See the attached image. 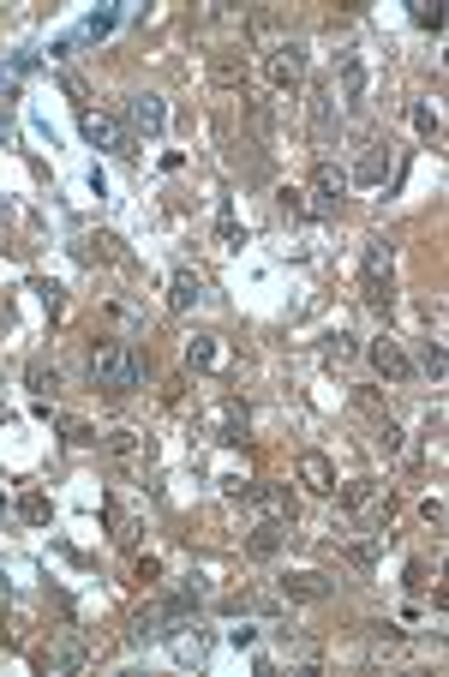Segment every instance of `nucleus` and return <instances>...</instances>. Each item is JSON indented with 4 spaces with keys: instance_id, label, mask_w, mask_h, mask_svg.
I'll return each instance as SVG.
<instances>
[{
    "instance_id": "obj_1",
    "label": "nucleus",
    "mask_w": 449,
    "mask_h": 677,
    "mask_svg": "<svg viewBox=\"0 0 449 677\" xmlns=\"http://www.w3.org/2000/svg\"><path fill=\"white\" fill-rule=\"evenodd\" d=\"M138 378H144V360H138L132 342H96V354H90V384L96 390L126 396V390H138Z\"/></svg>"
},
{
    "instance_id": "obj_2",
    "label": "nucleus",
    "mask_w": 449,
    "mask_h": 677,
    "mask_svg": "<svg viewBox=\"0 0 449 677\" xmlns=\"http://www.w3.org/2000/svg\"><path fill=\"white\" fill-rule=\"evenodd\" d=\"M300 78H306V42H300V36H282V42L270 48V84L288 90V84H300Z\"/></svg>"
},
{
    "instance_id": "obj_3",
    "label": "nucleus",
    "mask_w": 449,
    "mask_h": 677,
    "mask_svg": "<svg viewBox=\"0 0 449 677\" xmlns=\"http://www.w3.org/2000/svg\"><path fill=\"white\" fill-rule=\"evenodd\" d=\"M84 138H90L96 150L132 156V132H126V120H120V114H84Z\"/></svg>"
},
{
    "instance_id": "obj_4",
    "label": "nucleus",
    "mask_w": 449,
    "mask_h": 677,
    "mask_svg": "<svg viewBox=\"0 0 449 677\" xmlns=\"http://www.w3.org/2000/svg\"><path fill=\"white\" fill-rule=\"evenodd\" d=\"M240 504H246L252 516H264V522H288V516H294V492H288V486H246Z\"/></svg>"
},
{
    "instance_id": "obj_5",
    "label": "nucleus",
    "mask_w": 449,
    "mask_h": 677,
    "mask_svg": "<svg viewBox=\"0 0 449 677\" xmlns=\"http://www.w3.org/2000/svg\"><path fill=\"white\" fill-rule=\"evenodd\" d=\"M342 192H348V174H342V168H330V162H318V174H312V204H306V216H330V210L342 204Z\"/></svg>"
},
{
    "instance_id": "obj_6",
    "label": "nucleus",
    "mask_w": 449,
    "mask_h": 677,
    "mask_svg": "<svg viewBox=\"0 0 449 677\" xmlns=\"http://www.w3.org/2000/svg\"><path fill=\"white\" fill-rule=\"evenodd\" d=\"M126 126H132V132H144V138H156V132L168 126V102H162V96H150V90H144V96H126Z\"/></svg>"
},
{
    "instance_id": "obj_7",
    "label": "nucleus",
    "mask_w": 449,
    "mask_h": 677,
    "mask_svg": "<svg viewBox=\"0 0 449 677\" xmlns=\"http://www.w3.org/2000/svg\"><path fill=\"white\" fill-rule=\"evenodd\" d=\"M366 300L372 306H390V240H372L366 246Z\"/></svg>"
},
{
    "instance_id": "obj_8",
    "label": "nucleus",
    "mask_w": 449,
    "mask_h": 677,
    "mask_svg": "<svg viewBox=\"0 0 449 677\" xmlns=\"http://www.w3.org/2000/svg\"><path fill=\"white\" fill-rule=\"evenodd\" d=\"M306 114H312V138H318V144L330 150V144L342 138V120H336V102H330V90H312Z\"/></svg>"
},
{
    "instance_id": "obj_9",
    "label": "nucleus",
    "mask_w": 449,
    "mask_h": 677,
    "mask_svg": "<svg viewBox=\"0 0 449 677\" xmlns=\"http://www.w3.org/2000/svg\"><path fill=\"white\" fill-rule=\"evenodd\" d=\"M282 594H288V600L318 606V600H330V594H336V582H330V576H318V570H294V576H282Z\"/></svg>"
},
{
    "instance_id": "obj_10",
    "label": "nucleus",
    "mask_w": 449,
    "mask_h": 677,
    "mask_svg": "<svg viewBox=\"0 0 449 677\" xmlns=\"http://www.w3.org/2000/svg\"><path fill=\"white\" fill-rule=\"evenodd\" d=\"M294 474H300L306 492H336V468H330V456H318V450H300Z\"/></svg>"
},
{
    "instance_id": "obj_11",
    "label": "nucleus",
    "mask_w": 449,
    "mask_h": 677,
    "mask_svg": "<svg viewBox=\"0 0 449 677\" xmlns=\"http://www.w3.org/2000/svg\"><path fill=\"white\" fill-rule=\"evenodd\" d=\"M210 78H216L222 90H240V84H246V54H240V48H210Z\"/></svg>"
},
{
    "instance_id": "obj_12",
    "label": "nucleus",
    "mask_w": 449,
    "mask_h": 677,
    "mask_svg": "<svg viewBox=\"0 0 449 677\" xmlns=\"http://www.w3.org/2000/svg\"><path fill=\"white\" fill-rule=\"evenodd\" d=\"M366 354H372V366H378L384 378H396V384H402V378H414V360H408V354H402V348H396L390 336H378V342H372Z\"/></svg>"
},
{
    "instance_id": "obj_13",
    "label": "nucleus",
    "mask_w": 449,
    "mask_h": 677,
    "mask_svg": "<svg viewBox=\"0 0 449 677\" xmlns=\"http://www.w3.org/2000/svg\"><path fill=\"white\" fill-rule=\"evenodd\" d=\"M384 168H390V144L372 138V144L360 150V162H354V180H360V186H384Z\"/></svg>"
},
{
    "instance_id": "obj_14",
    "label": "nucleus",
    "mask_w": 449,
    "mask_h": 677,
    "mask_svg": "<svg viewBox=\"0 0 449 677\" xmlns=\"http://www.w3.org/2000/svg\"><path fill=\"white\" fill-rule=\"evenodd\" d=\"M336 78H342V102H366V60L360 54H336Z\"/></svg>"
},
{
    "instance_id": "obj_15",
    "label": "nucleus",
    "mask_w": 449,
    "mask_h": 677,
    "mask_svg": "<svg viewBox=\"0 0 449 677\" xmlns=\"http://www.w3.org/2000/svg\"><path fill=\"white\" fill-rule=\"evenodd\" d=\"M342 504H348L354 516H366V522H372V516L384 510V486H372V480H354V486H342Z\"/></svg>"
},
{
    "instance_id": "obj_16",
    "label": "nucleus",
    "mask_w": 449,
    "mask_h": 677,
    "mask_svg": "<svg viewBox=\"0 0 449 677\" xmlns=\"http://www.w3.org/2000/svg\"><path fill=\"white\" fill-rule=\"evenodd\" d=\"M174 660H180V666H204V660H210V636L192 630V624H180V630H174Z\"/></svg>"
},
{
    "instance_id": "obj_17",
    "label": "nucleus",
    "mask_w": 449,
    "mask_h": 677,
    "mask_svg": "<svg viewBox=\"0 0 449 677\" xmlns=\"http://www.w3.org/2000/svg\"><path fill=\"white\" fill-rule=\"evenodd\" d=\"M198 300H204V276H198V270H174V276H168V306L186 312V306H198Z\"/></svg>"
},
{
    "instance_id": "obj_18",
    "label": "nucleus",
    "mask_w": 449,
    "mask_h": 677,
    "mask_svg": "<svg viewBox=\"0 0 449 677\" xmlns=\"http://www.w3.org/2000/svg\"><path fill=\"white\" fill-rule=\"evenodd\" d=\"M210 432H216V444H240L246 438V408L240 402H222L216 420H210Z\"/></svg>"
},
{
    "instance_id": "obj_19",
    "label": "nucleus",
    "mask_w": 449,
    "mask_h": 677,
    "mask_svg": "<svg viewBox=\"0 0 449 677\" xmlns=\"http://www.w3.org/2000/svg\"><path fill=\"white\" fill-rule=\"evenodd\" d=\"M84 642H60V648H48V660H42V672H54V677H66V672H84Z\"/></svg>"
},
{
    "instance_id": "obj_20",
    "label": "nucleus",
    "mask_w": 449,
    "mask_h": 677,
    "mask_svg": "<svg viewBox=\"0 0 449 677\" xmlns=\"http://www.w3.org/2000/svg\"><path fill=\"white\" fill-rule=\"evenodd\" d=\"M186 360H192L198 372H216V366H228V348H222V336H198V342L186 348Z\"/></svg>"
},
{
    "instance_id": "obj_21",
    "label": "nucleus",
    "mask_w": 449,
    "mask_h": 677,
    "mask_svg": "<svg viewBox=\"0 0 449 677\" xmlns=\"http://www.w3.org/2000/svg\"><path fill=\"white\" fill-rule=\"evenodd\" d=\"M246 546H252V558H270V552H276V546H282V522H258V528H252V540H246Z\"/></svg>"
},
{
    "instance_id": "obj_22",
    "label": "nucleus",
    "mask_w": 449,
    "mask_h": 677,
    "mask_svg": "<svg viewBox=\"0 0 449 677\" xmlns=\"http://www.w3.org/2000/svg\"><path fill=\"white\" fill-rule=\"evenodd\" d=\"M324 360H330V366H348V360H354V336H348V330L324 336Z\"/></svg>"
},
{
    "instance_id": "obj_23",
    "label": "nucleus",
    "mask_w": 449,
    "mask_h": 677,
    "mask_svg": "<svg viewBox=\"0 0 449 677\" xmlns=\"http://www.w3.org/2000/svg\"><path fill=\"white\" fill-rule=\"evenodd\" d=\"M408 6H414V24H420V30H438V24H444V6H438V0H408Z\"/></svg>"
},
{
    "instance_id": "obj_24",
    "label": "nucleus",
    "mask_w": 449,
    "mask_h": 677,
    "mask_svg": "<svg viewBox=\"0 0 449 677\" xmlns=\"http://www.w3.org/2000/svg\"><path fill=\"white\" fill-rule=\"evenodd\" d=\"M246 114H252V132H258V138L270 144V138H276V114H270V102H252Z\"/></svg>"
},
{
    "instance_id": "obj_25",
    "label": "nucleus",
    "mask_w": 449,
    "mask_h": 677,
    "mask_svg": "<svg viewBox=\"0 0 449 677\" xmlns=\"http://www.w3.org/2000/svg\"><path fill=\"white\" fill-rule=\"evenodd\" d=\"M420 366L432 372V378H444V342L432 336V342H420Z\"/></svg>"
},
{
    "instance_id": "obj_26",
    "label": "nucleus",
    "mask_w": 449,
    "mask_h": 677,
    "mask_svg": "<svg viewBox=\"0 0 449 677\" xmlns=\"http://www.w3.org/2000/svg\"><path fill=\"white\" fill-rule=\"evenodd\" d=\"M372 558H378V540H354V546H348V564L372 570Z\"/></svg>"
},
{
    "instance_id": "obj_27",
    "label": "nucleus",
    "mask_w": 449,
    "mask_h": 677,
    "mask_svg": "<svg viewBox=\"0 0 449 677\" xmlns=\"http://www.w3.org/2000/svg\"><path fill=\"white\" fill-rule=\"evenodd\" d=\"M60 90H66V96H72V102H90V84H84V78H78V72H60Z\"/></svg>"
},
{
    "instance_id": "obj_28",
    "label": "nucleus",
    "mask_w": 449,
    "mask_h": 677,
    "mask_svg": "<svg viewBox=\"0 0 449 677\" xmlns=\"http://www.w3.org/2000/svg\"><path fill=\"white\" fill-rule=\"evenodd\" d=\"M18 516H24V522H48V498H36V492H30V498L18 504Z\"/></svg>"
},
{
    "instance_id": "obj_29",
    "label": "nucleus",
    "mask_w": 449,
    "mask_h": 677,
    "mask_svg": "<svg viewBox=\"0 0 449 677\" xmlns=\"http://www.w3.org/2000/svg\"><path fill=\"white\" fill-rule=\"evenodd\" d=\"M414 126H420V132H426V138H438V114H432V108H426V102H414Z\"/></svg>"
},
{
    "instance_id": "obj_30",
    "label": "nucleus",
    "mask_w": 449,
    "mask_h": 677,
    "mask_svg": "<svg viewBox=\"0 0 449 677\" xmlns=\"http://www.w3.org/2000/svg\"><path fill=\"white\" fill-rule=\"evenodd\" d=\"M108 30H114V12H96V18L84 24V36H108Z\"/></svg>"
},
{
    "instance_id": "obj_31",
    "label": "nucleus",
    "mask_w": 449,
    "mask_h": 677,
    "mask_svg": "<svg viewBox=\"0 0 449 677\" xmlns=\"http://www.w3.org/2000/svg\"><path fill=\"white\" fill-rule=\"evenodd\" d=\"M378 444H384V450H390V456H396V450H402V432H396V426H390V420H384V426H378Z\"/></svg>"
},
{
    "instance_id": "obj_32",
    "label": "nucleus",
    "mask_w": 449,
    "mask_h": 677,
    "mask_svg": "<svg viewBox=\"0 0 449 677\" xmlns=\"http://www.w3.org/2000/svg\"><path fill=\"white\" fill-rule=\"evenodd\" d=\"M216 234H222V246H234V240H240V228H234V216H228V210H222V222H216Z\"/></svg>"
},
{
    "instance_id": "obj_33",
    "label": "nucleus",
    "mask_w": 449,
    "mask_h": 677,
    "mask_svg": "<svg viewBox=\"0 0 449 677\" xmlns=\"http://www.w3.org/2000/svg\"><path fill=\"white\" fill-rule=\"evenodd\" d=\"M66 444H96V438H90V426H78V420H66Z\"/></svg>"
},
{
    "instance_id": "obj_34",
    "label": "nucleus",
    "mask_w": 449,
    "mask_h": 677,
    "mask_svg": "<svg viewBox=\"0 0 449 677\" xmlns=\"http://www.w3.org/2000/svg\"><path fill=\"white\" fill-rule=\"evenodd\" d=\"M0 144H12V120L6 114H0Z\"/></svg>"
},
{
    "instance_id": "obj_35",
    "label": "nucleus",
    "mask_w": 449,
    "mask_h": 677,
    "mask_svg": "<svg viewBox=\"0 0 449 677\" xmlns=\"http://www.w3.org/2000/svg\"><path fill=\"white\" fill-rule=\"evenodd\" d=\"M6 594H12V588H6V576H0V600H6Z\"/></svg>"
},
{
    "instance_id": "obj_36",
    "label": "nucleus",
    "mask_w": 449,
    "mask_h": 677,
    "mask_svg": "<svg viewBox=\"0 0 449 677\" xmlns=\"http://www.w3.org/2000/svg\"><path fill=\"white\" fill-rule=\"evenodd\" d=\"M0 222H6V204H0Z\"/></svg>"
},
{
    "instance_id": "obj_37",
    "label": "nucleus",
    "mask_w": 449,
    "mask_h": 677,
    "mask_svg": "<svg viewBox=\"0 0 449 677\" xmlns=\"http://www.w3.org/2000/svg\"><path fill=\"white\" fill-rule=\"evenodd\" d=\"M0 522H6V504H0Z\"/></svg>"
}]
</instances>
